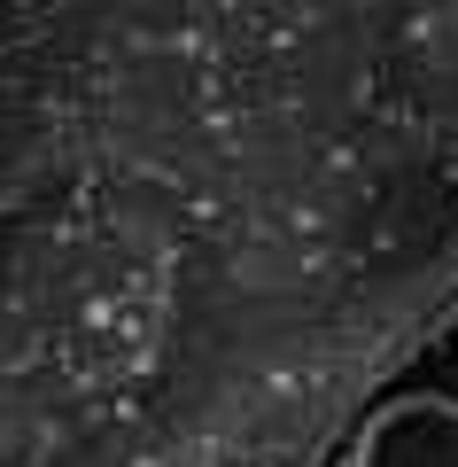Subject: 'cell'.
<instances>
[{"mask_svg": "<svg viewBox=\"0 0 458 467\" xmlns=\"http://www.w3.org/2000/svg\"><path fill=\"white\" fill-rule=\"evenodd\" d=\"M350 467H458V398L404 389L350 444Z\"/></svg>", "mask_w": 458, "mask_h": 467, "instance_id": "6da1fadb", "label": "cell"}]
</instances>
